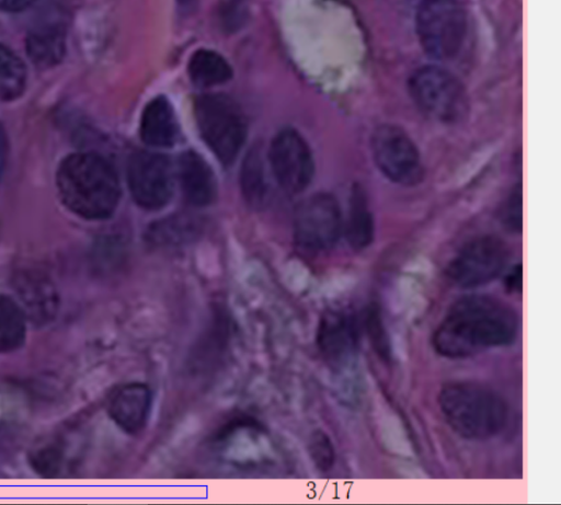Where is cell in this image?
<instances>
[{
  "label": "cell",
  "instance_id": "obj_1",
  "mask_svg": "<svg viewBox=\"0 0 561 505\" xmlns=\"http://www.w3.org/2000/svg\"><path fill=\"white\" fill-rule=\"evenodd\" d=\"M518 329V318L507 305L486 296H470L448 309L433 333L432 345L445 358L462 359L511 345Z\"/></svg>",
  "mask_w": 561,
  "mask_h": 505
},
{
  "label": "cell",
  "instance_id": "obj_2",
  "mask_svg": "<svg viewBox=\"0 0 561 505\" xmlns=\"http://www.w3.org/2000/svg\"><path fill=\"white\" fill-rule=\"evenodd\" d=\"M56 180L64 204L81 217L103 219L117 206L119 183L116 172L96 153L68 156L60 163Z\"/></svg>",
  "mask_w": 561,
  "mask_h": 505
},
{
  "label": "cell",
  "instance_id": "obj_3",
  "mask_svg": "<svg viewBox=\"0 0 561 505\" xmlns=\"http://www.w3.org/2000/svg\"><path fill=\"white\" fill-rule=\"evenodd\" d=\"M446 424L468 440H486L500 434L508 420V406L492 388L472 380L446 382L437 397Z\"/></svg>",
  "mask_w": 561,
  "mask_h": 505
},
{
  "label": "cell",
  "instance_id": "obj_4",
  "mask_svg": "<svg viewBox=\"0 0 561 505\" xmlns=\"http://www.w3.org/2000/svg\"><path fill=\"white\" fill-rule=\"evenodd\" d=\"M415 25L419 42L431 58L449 60L460 51L467 30L460 0H420Z\"/></svg>",
  "mask_w": 561,
  "mask_h": 505
},
{
  "label": "cell",
  "instance_id": "obj_5",
  "mask_svg": "<svg viewBox=\"0 0 561 505\" xmlns=\"http://www.w3.org/2000/svg\"><path fill=\"white\" fill-rule=\"evenodd\" d=\"M195 117L206 145L225 164L238 156L247 135L239 106L224 94H205L195 102Z\"/></svg>",
  "mask_w": 561,
  "mask_h": 505
},
{
  "label": "cell",
  "instance_id": "obj_6",
  "mask_svg": "<svg viewBox=\"0 0 561 505\" xmlns=\"http://www.w3.org/2000/svg\"><path fill=\"white\" fill-rule=\"evenodd\" d=\"M409 93L419 110L440 123H456L467 112L468 101L463 85L443 67L428 65L410 77Z\"/></svg>",
  "mask_w": 561,
  "mask_h": 505
},
{
  "label": "cell",
  "instance_id": "obj_7",
  "mask_svg": "<svg viewBox=\"0 0 561 505\" xmlns=\"http://www.w3.org/2000/svg\"><path fill=\"white\" fill-rule=\"evenodd\" d=\"M370 149L377 168L391 182L413 186L422 181L421 154L402 128L391 124L377 127L371 135Z\"/></svg>",
  "mask_w": 561,
  "mask_h": 505
},
{
  "label": "cell",
  "instance_id": "obj_8",
  "mask_svg": "<svg viewBox=\"0 0 561 505\" xmlns=\"http://www.w3.org/2000/svg\"><path fill=\"white\" fill-rule=\"evenodd\" d=\"M507 257V248L501 239L480 237L466 244L450 261L447 276L458 287H478L495 279Z\"/></svg>",
  "mask_w": 561,
  "mask_h": 505
},
{
  "label": "cell",
  "instance_id": "obj_9",
  "mask_svg": "<svg viewBox=\"0 0 561 505\" xmlns=\"http://www.w3.org/2000/svg\"><path fill=\"white\" fill-rule=\"evenodd\" d=\"M343 228L340 206L330 194L319 193L297 208L294 234L297 243L309 251H324L337 241Z\"/></svg>",
  "mask_w": 561,
  "mask_h": 505
},
{
  "label": "cell",
  "instance_id": "obj_10",
  "mask_svg": "<svg viewBox=\"0 0 561 505\" xmlns=\"http://www.w3.org/2000/svg\"><path fill=\"white\" fill-rule=\"evenodd\" d=\"M127 182L137 205L156 210L171 198L173 170L167 157L151 151H137L128 160Z\"/></svg>",
  "mask_w": 561,
  "mask_h": 505
},
{
  "label": "cell",
  "instance_id": "obj_11",
  "mask_svg": "<svg viewBox=\"0 0 561 505\" xmlns=\"http://www.w3.org/2000/svg\"><path fill=\"white\" fill-rule=\"evenodd\" d=\"M268 162L275 181L288 193L304 191L312 179L311 151L295 129H283L273 138L268 150Z\"/></svg>",
  "mask_w": 561,
  "mask_h": 505
},
{
  "label": "cell",
  "instance_id": "obj_12",
  "mask_svg": "<svg viewBox=\"0 0 561 505\" xmlns=\"http://www.w3.org/2000/svg\"><path fill=\"white\" fill-rule=\"evenodd\" d=\"M359 323L353 312L333 310L320 320L317 330V345L324 358L343 364L356 353L359 338Z\"/></svg>",
  "mask_w": 561,
  "mask_h": 505
},
{
  "label": "cell",
  "instance_id": "obj_13",
  "mask_svg": "<svg viewBox=\"0 0 561 505\" xmlns=\"http://www.w3.org/2000/svg\"><path fill=\"white\" fill-rule=\"evenodd\" d=\"M153 395L144 382H128L110 397L107 413L113 423L129 435L141 433L152 411Z\"/></svg>",
  "mask_w": 561,
  "mask_h": 505
},
{
  "label": "cell",
  "instance_id": "obj_14",
  "mask_svg": "<svg viewBox=\"0 0 561 505\" xmlns=\"http://www.w3.org/2000/svg\"><path fill=\"white\" fill-rule=\"evenodd\" d=\"M20 307L37 325L49 323L58 310V296L50 280L38 273H23L15 280Z\"/></svg>",
  "mask_w": 561,
  "mask_h": 505
},
{
  "label": "cell",
  "instance_id": "obj_15",
  "mask_svg": "<svg viewBox=\"0 0 561 505\" xmlns=\"http://www.w3.org/2000/svg\"><path fill=\"white\" fill-rule=\"evenodd\" d=\"M178 176L186 200L194 206H205L216 195V181L207 162L194 151L179 158Z\"/></svg>",
  "mask_w": 561,
  "mask_h": 505
},
{
  "label": "cell",
  "instance_id": "obj_16",
  "mask_svg": "<svg viewBox=\"0 0 561 505\" xmlns=\"http://www.w3.org/2000/svg\"><path fill=\"white\" fill-rule=\"evenodd\" d=\"M178 136V123L169 101L157 96L144 108L140 119V137L153 147H170Z\"/></svg>",
  "mask_w": 561,
  "mask_h": 505
},
{
  "label": "cell",
  "instance_id": "obj_17",
  "mask_svg": "<svg viewBox=\"0 0 561 505\" xmlns=\"http://www.w3.org/2000/svg\"><path fill=\"white\" fill-rule=\"evenodd\" d=\"M65 36L55 25L32 31L26 38V53L38 67L47 68L61 61L65 54Z\"/></svg>",
  "mask_w": 561,
  "mask_h": 505
},
{
  "label": "cell",
  "instance_id": "obj_18",
  "mask_svg": "<svg viewBox=\"0 0 561 505\" xmlns=\"http://www.w3.org/2000/svg\"><path fill=\"white\" fill-rule=\"evenodd\" d=\"M188 74L196 85L208 88L227 82L232 70L220 54L210 49H198L190 59Z\"/></svg>",
  "mask_w": 561,
  "mask_h": 505
},
{
  "label": "cell",
  "instance_id": "obj_19",
  "mask_svg": "<svg viewBox=\"0 0 561 505\" xmlns=\"http://www.w3.org/2000/svg\"><path fill=\"white\" fill-rule=\"evenodd\" d=\"M26 337V317L20 305L0 294V353L19 349Z\"/></svg>",
  "mask_w": 561,
  "mask_h": 505
},
{
  "label": "cell",
  "instance_id": "obj_20",
  "mask_svg": "<svg viewBox=\"0 0 561 505\" xmlns=\"http://www.w3.org/2000/svg\"><path fill=\"white\" fill-rule=\"evenodd\" d=\"M26 84L23 61L10 48L0 44V100L10 101L22 94Z\"/></svg>",
  "mask_w": 561,
  "mask_h": 505
},
{
  "label": "cell",
  "instance_id": "obj_21",
  "mask_svg": "<svg viewBox=\"0 0 561 505\" xmlns=\"http://www.w3.org/2000/svg\"><path fill=\"white\" fill-rule=\"evenodd\" d=\"M346 236L350 244L355 249H363L373 240V218L366 200L359 192H354L351 199Z\"/></svg>",
  "mask_w": 561,
  "mask_h": 505
},
{
  "label": "cell",
  "instance_id": "obj_22",
  "mask_svg": "<svg viewBox=\"0 0 561 505\" xmlns=\"http://www.w3.org/2000/svg\"><path fill=\"white\" fill-rule=\"evenodd\" d=\"M363 326L376 355L383 361H390L391 342L377 306L366 307L363 313Z\"/></svg>",
  "mask_w": 561,
  "mask_h": 505
},
{
  "label": "cell",
  "instance_id": "obj_23",
  "mask_svg": "<svg viewBox=\"0 0 561 505\" xmlns=\"http://www.w3.org/2000/svg\"><path fill=\"white\" fill-rule=\"evenodd\" d=\"M263 172L257 152L249 154L242 168L241 183L245 197L252 203H260L264 199L266 184Z\"/></svg>",
  "mask_w": 561,
  "mask_h": 505
},
{
  "label": "cell",
  "instance_id": "obj_24",
  "mask_svg": "<svg viewBox=\"0 0 561 505\" xmlns=\"http://www.w3.org/2000/svg\"><path fill=\"white\" fill-rule=\"evenodd\" d=\"M308 450L314 466L321 472L330 471L335 462V450L330 437L322 431L312 433Z\"/></svg>",
  "mask_w": 561,
  "mask_h": 505
},
{
  "label": "cell",
  "instance_id": "obj_25",
  "mask_svg": "<svg viewBox=\"0 0 561 505\" xmlns=\"http://www.w3.org/2000/svg\"><path fill=\"white\" fill-rule=\"evenodd\" d=\"M31 463L41 475H57L62 464L61 450L54 445L41 447L32 455Z\"/></svg>",
  "mask_w": 561,
  "mask_h": 505
},
{
  "label": "cell",
  "instance_id": "obj_26",
  "mask_svg": "<svg viewBox=\"0 0 561 505\" xmlns=\"http://www.w3.org/2000/svg\"><path fill=\"white\" fill-rule=\"evenodd\" d=\"M502 218L504 225L514 231L522 228V188H516L507 199Z\"/></svg>",
  "mask_w": 561,
  "mask_h": 505
},
{
  "label": "cell",
  "instance_id": "obj_27",
  "mask_svg": "<svg viewBox=\"0 0 561 505\" xmlns=\"http://www.w3.org/2000/svg\"><path fill=\"white\" fill-rule=\"evenodd\" d=\"M35 0H0V11L18 12L28 8Z\"/></svg>",
  "mask_w": 561,
  "mask_h": 505
},
{
  "label": "cell",
  "instance_id": "obj_28",
  "mask_svg": "<svg viewBox=\"0 0 561 505\" xmlns=\"http://www.w3.org/2000/svg\"><path fill=\"white\" fill-rule=\"evenodd\" d=\"M507 289L517 291L522 288V268L516 266L513 272L506 278Z\"/></svg>",
  "mask_w": 561,
  "mask_h": 505
},
{
  "label": "cell",
  "instance_id": "obj_29",
  "mask_svg": "<svg viewBox=\"0 0 561 505\" xmlns=\"http://www.w3.org/2000/svg\"><path fill=\"white\" fill-rule=\"evenodd\" d=\"M7 157V139L2 127L0 126V176L2 174Z\"/></svg>",
  "mask_w": 561,
  "mask_h": 505
},
{
  "label": "cell",
  "instance_id": "obj_30",
  "mask_svg": "<svg viewBox=\"0 0 561 505\" xmlns=\"http://www.w3.org/2000/svg\"><path fill=\"white\" fill-rule=\"evenodd\" d=\"M182 2H188L190 0H181Z\"/></svg>",
  "mask_w": 561,
  "mask_h": 505
}]
</instances>
